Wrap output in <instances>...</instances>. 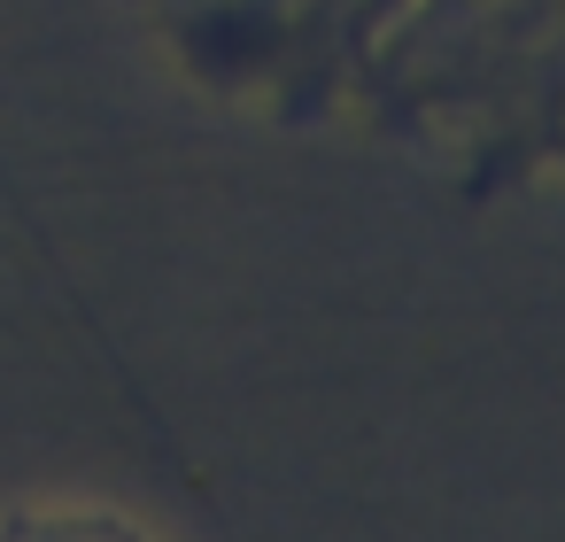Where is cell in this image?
<instances>
[{
    "instance_id": "1",
    "label": "cell",
    "mask_w": 565,
    "mask_h": 542,
    "mask_svg": "<svg viewBox=\"0 0 565 542\" xmlns=\"http://www.w3.org/2000/svg\"><path fill=\"white\" fill-rule=\"evenodd\" d=\"M0 542H140L125 519H86V511H71V519H17V527H0Z\"/></svg>"
}]
</instances>
